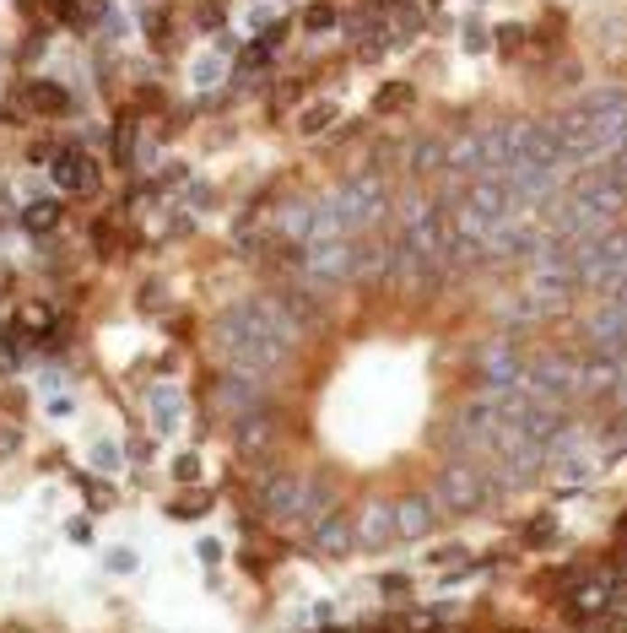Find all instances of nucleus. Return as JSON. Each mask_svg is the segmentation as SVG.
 I'll list each match as a JSON object with an SVG mask.
<instances>
[{
	"label": "nucleus",
	"instance_id": "obj_1",
	"mask_svg": "<svg viewBox=\"0 0 627 633\" xmlns=\"http://www.w3.org/2000/svg\"><path fill=\"white\" fill-rule=\"evenodd\" d=\"M217 341H222V352H227V374H244V379H265V374H276L292 352L281 347V341H271L244 309H233V314H222V325H217Z\"/></svg>",
	"mask_w": 627,
	"mask_h": 633
},
{
	"label": "nucleus",
	"instance_id": "obj_2",
	"mask_svg": "<svg viewBox=\"0 0 627 633\" xmlns=\"http://www.w3.org/2000/svg\"><path fill=\"white\" fill-rule=\"evenodd\" d=\"M330 206H336V217H341L346 233H379L384 217H390V190L379 179H357V184L336 190Z\"/></svg>",
	"mask_w": 627,
	"mask_h": 633
},
{
	"label": "nucleus",
	"instance_id": "obj_3",
	"mask_svg": "<svg viewBox=\"0 0 627 633\" xmlns=\"http://www.w3.org/2000/svg\"><path fill=\"white\" fill-rule=\"evenodd\" d=\"M493 477L482 471V466H444V477H438V488H433V509H444V515H471V509H482L487 498H493Z\"/></svg>",
	"mask_w": 627,
	"mask_h": 633
},
{
	"label": "nucleus",
	"instance_id": "obj_4",
	"mask_svg": "<svg viewBox=\"0 0 627 633\" xmlns=\"http://www.w3.org/2000/svg\"><path fill=\"white\" fill-rule=\"evenodd\" d=\"M352 276H357V244L352 238H330V244L303 249V282L309 287H341Z\"/></svg>",
	"mask_w": 627,
	"mask_h": 633
},
{
	"label": "nucleus",
	"instance_id": "obj_5",
	"mask_svg": "<svg viewBox=\"0 0 627 633\" xmlns=\"http://www.w3.org/2000/svg\"><path fill=\"white\" fill-rule=\"evenodd\" d=\"M303 493H309L303 477H292V471H271V477L260 482V509H265L271 520H298Z\"/></svg>",
	"mask_w": 627,
	"mask_h": 633
},
{
	"label": "nucleus",
	"instance_id": "obj_6",
	"mask_svg": "<svg viewBox=\"0 0 627 633\" xmlns=\"http://www.w3.org/2000/svg\"><path fill=\"white\" fill-rule=\"evenodd\" d=\"M476 374H482V385H487V390H514V385H520V374H525V358L514 352V341H493V347H482Z\"/></svg>",
	"mask_w": 627,
	"mask_h": 633
},
{
	"label": "nucleus",
	"instance_id": "obj_7",
	"mask_svg": "<svg viewBox=\"0 0 627 633\" xmlns=\"http://www.w3.org/2000/svg\"><path fill=\"white\" fill-rule=\"evenodd\" d=\"M217 406H222V417H227V423H244V417L265 412V390H260L254 379H244V374H227V379H222V390H217Z\"/></svg>",
	"mask_w": 627,
	"mask_h": 633
},
{
	"label": "nucleus",
	"instance_id": "obj_8",
	"mask_svg": "<svg viewBox=\"0 0 627 633\" xmlns=\"http://www.w3.org/2000/svg\"><path fill=\"white\" fill-rule=\"evenodd\" d=\"M49 173H54V184H60V190H81V195H92V190H97V163H92L81 146H65V152H54Z\"/></svg>",
	"mask_w": 627,
	"mask_h": 633
},
{
	"label": "nucleus",
	"instance_id": "obj_9",
	"mask_svg": "<svg viewBox=\"0 0 627 633\" xmlns=\"http://www.w3.org/2000/svg\"><path fill=\"white\" fill-rule=\"evenodd\" d=\"M585 336H590L595 352H627V298L606 303V309L585 325Z\"/></svg>",
	"mask_w": 627,
	"mask_h": 633
},
{
	"label": "nucleus",
	"instance_id": "obj_10",
	"mask_svg": "<svg viewBox=\"0 0 627 633\" xmlns=\"http://www.w3.org/2000/svg\"><path fill=\"white\" fill-rule=\"evenodd\" d=\"M357 547H390L395 542V504L390 498H373L363 515H357Z\"/></svg>",
	"mask_w": 627,
	"mask_h": 633
},
{
	"label": "nucleus",
	"instance_id": "obj_11",
	"mask_svg": "<svg viewBox=\"0 0 627 633\" xmlns=\"http://www.w3.org/2000/svg\"><path fill=\"white\" fill-rule=\"evenodd\" d=\"M433 515H438V509H433L428 498H417V493L401 498V504H395V536H401V542H428V536H433Z\"/></svg>",
	"mask_w": 627,
	"mask_h": 633
},
{
	"label": "nucleus",
	"instance_id": "obj_12",
	"mask_svg": "<svg viewBox=\"0 0 627 633\" xmlns=\"http://www.w3.org/2000/svg\"><path fill=\"white\" fill-rule=\"evenodd\" d=\"M352 542H357V531H352V520H346V515H325V520L314 526V536H309V547H314V553H325V558H341Z\"/></svg>",
	"mask_w": 627,
	"mask_h": 633
},
{
	"label": "nucleus",
	"instance_id": "obj_13",
	"mask_svg": "<svg viewBox=\"0 0 627 633\" xmlns=\"http://www.w3.org/2000/svg\"><path fill=\"white\" fill-rule=\"evenodd\" d=\"M233 439H238V455H265V444L276 439V417H271V406L254 412V417H244V423H233Z\"/></svg>",
	"mask_w": 627,
	"mask_h": 633
},
{
	"label": "nucleus",
	"instance_id": "obj_14",
	"mask_svg": "<svg viewBox=\"0 0 627 633\" xmlns=\"http://www.w3.org/2000/svg\"><path fill=\"white\" fill-rule=\"evenodd\" d=\"M22 103H27L32 114H65V108H70V92H65L60 81H27V87H22Z\"/></svg>",
	"mask_w": 627,
	"mask_h": 633
},
{
	"label": "nucleus",
	"instance_id": "obj_15",
	"mask_svg": "<svg viewBox=\"0 0 627 633\" xmlns=\"http://www.w3.org/2000/svg\"><path fill=\"white\" fill-rule=\"evenodd\" d=\"M612 574H595L579 596H574V618H595V612H606V601H612Z\"/></svg>",
	"mask_w": 627,
	"mask_h": 633
},
{
	"label": "nucleus",
	"instance_id": "obj_16",
	"mask_svg": "<svg viewBox=\"0 0 627 633\" xmlns=\"http://www.w3.org/2000/svg\"><path fill=\"white\" fill-rule=\"evenodd\" d=\"M179 406H184V401H179V390H173V385H157V390H152V423H157L162 433H173V428H179Z\"/></svg>",
	"mask_w": 627,
	"mask_h": 633
},
{
	"label": "nucleus",
	"instance_id": "obj_17",
	"mask_svg": "<svg viewBox=\"0 0 627 633\" xmlns=\"http://www.w3.org/2000/svg\"><path fill=\"white\" fill-rule=\"evenodd\" d=\"M22 228H27V233H54V228H60V200H32V206L22 211Z\"/></svg>",
	"mask_w": 627,
	"mask_h": 633
},
{
	"label": "nucleus",
	"instance_id": "obj_18",
	"mask_svg": "<svg viewBox=\"0 0 627 633\" xmlns=\"http://www.w3.org/2000/svg\"><path fill=\"white\" fill-rule=\"evenodd\" d=\"M330 515V488L325 482H309V493H303V509H298V520H325Z\"/></svg>",
	"mask_w": 627,
	"mask_h": 633
},
{
	"label": "nucleus",
	"instance_id": "obj_19",
	"mask_svg": "<svg viewBox=\"0 0 627 633\" xmlns=\"http://www.w3.org/2000/svg\"><path fill=\"white\" fill-rule=\"evenodd\" d=\"M444 163V141H417V152H411V168L417 173H433Z\"/></svg>",
	"mask_w": 627,
	"mask_h": 633
},
{
	"label": "nucleus",
	"instance_id": "obj_20",
	"mask_svg": "<svg viewBox=\"0 0 627 633\" xmlns=\"http://www.w3.org/2000/svg\"><path fill=\"white\" fill-rule=\"evenodd\" d=\"M303 27H309V33H325V27H336V5H325V0H314V5L303 11Z\"/></svg>",
	"mask_w": 627,
	"mask_h": 633
},
{
	"label": "nucleus",
	"instance_id": "obj_21",
	"mask_svg": "<svg viewBox=\"0 0 627 633\" xmlns=\"http://www.w3.org/2000/svg\"><path fill=\"white\" fill-rule=\"evenodd\" d=\"M406 103H411V87H406V81L379 87V108H384V114H395V108H406Z\"/></svg>",
	"mask_w": 627,
	"mask_h": 633
},
{
	"label": "nucleus",
	"instance_id": "obj_22",
	"mask_svg": "<svg viewBox=\"0 0 627 633\" xmlns=\"http://www.w3.org/2000/svg\"><path fill=\"white\" fill-rule=\"evenodd\" d=\"M330 125H336V103H319V108L303 114V135H319V130H330Z\"/></svg>",
	"mask_w": 627,
	"mask_h": 633
},
{
	"label": "nucleus",
	"instance_id": "obj_23",
	"mask_svg": "<svg viewBox=\"0 0 627 633\" xmlns=\"http://www.w3.org/2000/svg\"><path fill=\"white\" fill-rule=\"evenodd\" d=\"M552 536H558V520H552V515H536V520L525 526V542H530V547H547Z\"/></svg>",
	"mask_w": 627,
	"mask_h": 633
},
{
	"label": "nucleus",
	"instance_id": "obj_24",
	"mask_svg": "<svg viewBox=\"0 0 627 633\" xmlns=\"http://www.w3.org/2000/svg\"><path fill=\"white\" fill-rule=\"evenodd\" d=\"M173 477H179V482H195V477H200V461H195V455H179V461H173Z\"/></svg>",
	"mask_w": 627,
	"mask_h": 633
},
{
	"label": "nucleus",
	"instance_id": "obj_25",
	"mask_svg": "<svg viewBox=\"0 0 627 633\" xmlns=\"http://www.w3.org/2000/svg\"><path fill=\"white\" fill-rule=\"evenodd\" d=\"M466 49H487V27H482V22L466 27Z\"/></svg>",
	"mask_w": 627,
	"mask_h": 633
},
{
	"label": "nucleus",
	"instance_id": "obj_26",
	"mask_svg": "<svg viewBox=\"0 0 627 633\" xmlns=\"http://www.w3.org/2000/svg\"><path fill=\"white\" fill-rule=\"evenodd\" d=\"M498 43H503V49H509V54H514V49H520V43H525V27H503V33H498Z\"/></svg>",
	"mask_w": 627,
	"mask_h": 633
},
{
	"label": "nucleus",
	"instance_id": "obj_27",
	"mask_svg": "<svg viewBox=\"0 0 627 633\" xmlns=\"http://www.w3.org/2000/svg\"><path fill=\"white\" fill-rule=\"evenodd\" d=\"M206 504H211V498H179L173 515H206Z\"/></svg>",
	"mask_w": 627,
	"mask_h": 633
}]
</instances>
